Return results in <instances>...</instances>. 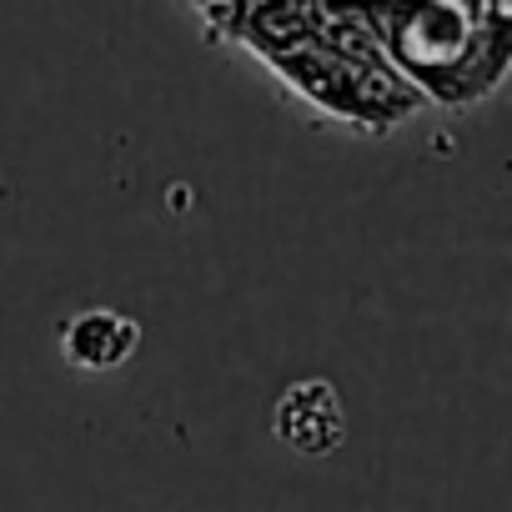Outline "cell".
<instances>
[{
  "label": "cell",
  "instance_id": "3957f363",
  "mask_svg": "<svg viewBox=\"0 0 512 512\" xmlns=\"http://www.w3.org/2000/svg\"><path fill=\"white\" fill-rule=\"evenodd\" d=\"M141 347V327L126 317V312H111V307H91L81 317H71L61 327V357L66 367L76 372H116L136 357Z\"/></svg>",
  "mask_w": 512,
  "mask_h": 512
},
{
  "label": "cell",
  "instance_id": "7a4b0ae2",
  "mask_svg": "<svg viewBox=\"0 0 512 512\" xmlns=\"http://www.w3.org/2000/svg\"><path fill=\"white\" fill-rule=\"evenodd\" d=\"M272 427H277V437H282L297 457H332V452H342L347 437H352L347 407H342V397H337V387H332L327 377H302V382H292V387L277 397Z\"/></svg>",
  "mask_w": 512,
  "mask_h": 512
},
{
  "label": "cell",
  "instance_id": "6da1fadb",
  "mask_svg": "<svg viewBox=\"0 0 512 512\" xmlns=\"http://www.w3.org/2000/svg\"><path fill=\"white\" fill-rule=\"evenodd\" d=\"M362 31L382 61L442 106L492 96L512 61V11L502 0H422V6H362Z\"/></svg>",
  "mask_w": 512,
  "mask_h": 512
}]
</instances>
